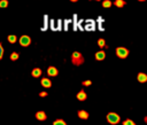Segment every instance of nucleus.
Listing matches in <instances>:
<instances>
[{
	"instance_id": "13",
	"label": "nucleus",
	"mask_w": 147,
	"mask_h": 125,
	"mask_svg": "<svg viewBox=\"0 0 147 125\" xmlns=\"http://www.w3.org/2000/svg\"><path fill=\"white\" fill-rule=\"evenodd\" d=\"M17 36H15V34H9L8 37H7V40H8V42H10V44H15L16 41H17Z\"/></svg>"
},
{
	"instance_id": "1",
	"label": "nucleus",
	"mask_w": 147,
	"mask_h": 125,
	"mask_svg": "<svg viewBox=\"0 0 147 125\" xmlns=\"http://www.w3.org/2000/svg\"><path fill=\"white\" fill-rule=\"evenodd\" d=\"M71 62H72V64H75V65L78 67V65H80V64L84 63V56L82 55L80 52L75 50V52H72V54H71Z\"/></svg>"
},
{
	"instance_id": "19",
	"label": "nucleus",
	"mask_w": 147,
	"mask_h": 125,
	"mask_svg": "<svg viewBox=\"0 0 147 125\" xmlns=\"http://www.w3.org/2000/svg\"><path fill=\"white\" fill-rule=\"evenodd\" d=\"M8 0H0V8H6L8 7Z\"/></svg>"
},
{
	"instance_id": "22",
	"label": "nucleus",
	"mask_w": 147,
	"mask_h": 125,
	"mask_svg": "<svg viewBox=\"0 0 147 125\" xmlns=\"http://www.w3.org/2000/svg\"><path fill=\"white\" fill-rule=\"evenodd\" d=\"M3 53H5V49H3V47H2V44L0 42V60L3 57Z\"/></svg>"
},
{
	"instance_id": "2",
	"label": "nucleus",
	"mask_w": 147,
	"mask_h": 125,
	"mask_svg": "<svg viewBox=\"0 0 147 125\" xmlns=\"http://www.w3.org/2000/svg\"><path fill=\"white\" fill-rule=\"evenodd\" d=\"M119 120H121L119 115H117V114H115V112H109V114H107V122H108L109 124L116 125V124L119 123Z\"/></svg>"
},
{
	"instance_id": "10",
	"label": "nucleus",
	"mask_w": 147,
	"mask_h": 125,
	"mask_svg": "<svg viewBox=\"0 0 147 125\" xmlns=\"http://www.w3.org/2000/svg\"><path fill=\"white\" fill-rule=\"evenodd\" d=\"M94 56H95V60H96V61H102V60H105V58H106V53L101 49V50L96 52Z\"/></svg>"
},
{
	"instance_id": "17",
	"label": "nucleus",
	"mask_w": 147,
	"mask_h": 125,
	"mask_svg": "<svg viewBox=\"0 0 147 125\" xmlns=\"http://www.w3.org/2000/svg\"><path fill=\"white\" fill-rule=\"evenodd\" d=\"M111 1L110 0H103L102 1V7L103 8H109V7H111Z\"/></svg>"
},
{
	"instance_id": "9",
	"label": "nucleus",
	"mask_w": 147,
	"mask_h": 125,
	"mask_svg": "<svg viewBox=\"0 0 147 125\" xmlns=\"http://www.w3.org/2000/svg\"><path fill=\"white\" fill-rule=\"evenodd\" d=\"M77 116L80 118V119H87L88 117H90V114L86 111V110H78V112H77Z\"/></svg>"
},
{
	"instance_id": "3",
	"label": "nucleus",
	"mask_w": 147,
	"mask_h": 125,
	"mask_svg": "<svg viewBox=\"0 0 147 125\" xmlns=\"http://www.w3.org/2000/svg\"><path fill=\"white\" fill-rule=\"evenodd\" d=\"M31 37L30 36H28V34H23V36H21L20 37V39H18V42H20V45L22 46V47H28V46H30L31 45Z\"/></svg>"
},
{
	"instance_id": "7",
	"label": "nucleus",
	"mask_w": 147,
	"mask_h": 125,
	"mask_svg": "<svg viewBox=\"0 0 147 125\" xmlns=\"http://www.w3.org/2000/svg\"><path fill=\"white\" fill-rule=\"evenodd\" d=\"M40 83H41V86H42V87H45V88H49V87L52 86V81H51V79H49V78H47V77L41 78Z\"/></svg>"
},
{
	"instance_id": "4",
	"label": "nucleus",
	"mask_w": 147,
	"mask_h": 125,
	"mask_svg": "<svg viewBox=\"0 0 147 125\" xmlns=\"http://www.w3.org/2000/svg\"><path fill=\"white\" fill-rule=\"evenodd\" d=\"M116 55L119 58H126L129 55V49L125 47H117L116 48Z\"/></svg>"
},
{
	"instance_id": "12",
	"label": "nucleus",
	"mask_w": 147,
	"mask_h": 125,
	"mask_svg": "<svg viewBox=\"0 0 147 125\" xmlns=\"http://www.w3.org/2000/svg\"><path fill=\"white\" fill-rule=\"evenodd\" d=\"M137 79H138L139 83H142L144 84V83L147 81V75L145 72H139L138 76H137Z\"/></svg>"
},
{
	"instance_id": "24",
	"label": "nucleus",
	"mask_w": 147,
	"mask_h": 125,
	"mask_svg": "<svg viewBox=\"0 0 147 125\" xmlns=\"http://www.w3.org/2000/svg\"><path fill=\"white\" fill-rule=\"evenodd\" d=\"M70 1H71V2H77L78 0H70Z\"/></svg>"
},
{
	"instance_id": "11",
	"label": "nucleus",
	"mask_w": 147,
	"mask_h": 125,
	"mask_svg": "<svg viewBox=\"0 0 147 125\" xmlns=\"http://www.w3.org/2000/svg\"><path fill=\"white\" fill-rule=\"evenodd\" d=\"M41 73H42V71H41L40 68H34V69H32V71H31V75H32L33 78H39V77L41 76Z\"/></svg>"
},
{
	"instance_id": "26",
	"label": "nucleus",
	"mask_w": 147,
	"mask_h": 125,
	"mask_svg": "<svg viewBox=\"0 0 147 125\" xmlns=\"http://www.w3.org/2000/svg\"><path fill=\"white\" fill-rule=\"evenodd\" d=\"M91 1H92V0H91ZM94 1H100V0H94Z\"/></svg>"
},
{
	"instance_id": "5",
	"label": "nucleus",
	"mask_w": 147,
	"mask_h": 125,
	"mask_svg": "<svg viewBox=\"0 0 147 125\" xmlns=\"http://www.w3.org/2000/svg\"><path fill=\"white\" fill-rule=\"evenodd\" d=\"M47 75H48L49 77H56V76L59 75L57 68H55V67H53V65L48 67V68H47Z\"/></svg>"
},
{
	"instance_id": "15",
	"label": "nucleus",
	"mask_w": 147,
	"mask_h": 125,
	"mask_svg": "<svg viewBox=\"0 0 147 125\" xmlns=\"http://www.w3.org/2000/svg\"><path fill=\"white\" fill-rule=\"evenodd\" d=\"M52 125H67V123H65L63 119L59 118V119H55V120L53 122V124H52Z\"/></svg>"
},
{
	"instance_id": "21",
	"label": "nucleus",
	"mask_w": 147,
	"mask_h": 125,
	"mask_svg": "<svg viewBox=\"0 0 147 125\" xmlns=\"http://www.w3.org/2000/svg\"><path fill=\"white\" fill-rule=\"evenodd\" d=\"M82 84H83V86H91V85H92V80H90V79H86V80L82 81Z\"/></svg>"
},
{
	"instance_id": "23",
	"label": "nucleus",
	"mask_w": 147,
	"mask_h": 125,
	"mask_svg": "<svg viewBox=\"0 0 147 125\" xmlns=\"http://www.w3.org/2000/svg\"><path fill=\"white\" fill-rule=\"evenodd\" d=\"M47 95H48L47 92H39V96H40V97H45V96H47Z\"/></svg>"
},
{
	"instance_id": "25",
	"label": "nucleus",
	"mask_w": 147,
	"mask_h": 125,
	"mask_svg": "<svg viewBox=\"0 0 147 125\" xmlns=\"http://www.w3.org/2000/svg\"><path fill=\"white\" fill-rule=\"evenodd\" d=\"M138 1H146V0H138Z\"/></svg>"
},
{
	"instance_id": "6",
	"label": "nucleus",
	"mask_w": 147,
	"mask_h": 125,
	"mask_svg": "<svg viewBox=\"0 0 147 125\" xmlns=\"http://www.w3.org/2000/svg\"><path fill=\"white\" fill-rule=\"evenodd\" d=\"M34 117H36L38 120H40V122H42V120L47 119V115H46V112H45V111H42V110L37 111V112L34 114Z\"/></svg>"
},
{
	"instance_id": "20",
	"label": "nucleus",
	"mask_w": 147,
	"mask_h": 125,
	"mask_svg": "<svg viewBox=\"0 0 147 125\" xmlns=\"http://www.w3.org/2000/svg\"><path fill=\"white\" fill-rule=\"evenodd\" d=\"M123 125H136V123L132 119H125L123 122Z\"/></svg>"
},
{
	"instance_id": "8",
	"label": "nucleus",
	"mask_w": 147,
	"mask_h": 125,
	"mask_svg": "<svg viewBox=\"0 0 147 125\" xmlns=\"http://www.w3.org/2000/svg\"><path fill=\"white\" fill-rule=\"evenodd\" d=\"M76 97H77V100H79V101H85V100L87 99V94H86V92H85L84 89H80V91L76 94Z\"/></svg>"
},
{
	"instance_id": "18",
	"label": "nucleus",
	"mask_w": 147,
	"mask_h": 125,
	"mask_svg": "<svg viewBox=\"0 0 147 125\" xmlns=\"http://www.w3.org/2000/svg\"><path fill=\"white\" fill-rule=\"evenodd\" d=\"M124 5H125V1H124V0H115V6H116V7L121 8V7H123Z\"/></svg>"
},
{
	"instance_id": "16",
	"label": "nucleus",
	"mask_w": 147,
	"mask_h": 125,
	"mask_svg": "<svg viewBox=\"0 0 147 125\" xmlns=\"http://www.w3.org/2000/svg\"><path fill=\"white\" fill-rule=\"evenodd\" d=\"M98 46H99L100 48H103V47H106V40H105V39H102V38L98 39Z\"/></svg>"
},
{
	"instance_id": "14",
	"label": "nucleus",
	"mask_w": 147,
	"mask_h": 125,
	"mask_svg": "<svg viewBox=\"0 0 147 125\" xmlns=\"http://www.w3.org/2000/svg\"><path fill=\"white\" fill-rule=\"evenodd\" d=\"M18 57H20V53H17V52H13V53L9 55V58H10L11 61H16V60H18Z\"/></svg>"
}]
</instances>
